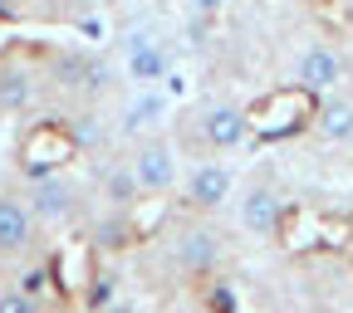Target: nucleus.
Returning <instances> with one entry per match:
<instances>
[{
    "instance_id": "obj_1",
    "label": "nucleus",
    "mask_w": 353,
    "mask_h": 313,
    "mask_svg": "<svg viewBox=\"0 0 353 313\" xmlns=\"http://www.w3.org/2000/svg\"><path fill=\"white\" fill-rule=\"evenodd\" d=\"M20 196L30 201L39 226H74V220L83 215V186L74 182L69 171H54V166L30 171V182H25Z\"/></svg>"
},
{
    "instance_id": "obj_2",
    "label": "nucleus",
    "mask_w": 353,
    "mask_h": 313,
    "mask_svg": "<svg viewBox=\"0 0 353 313\" xmlns=\"http://www.w3.org/2000/svg\"><path fill=\"white\" fill-rule=\"evenodd\" d=\"M128 166H132V176H138L143 196H172L176 186H182V152H176V142L167 138V132H152V138L132 142Z\"/></svg>"
},
{
    "instance_id": "obj_3",
    "label": "nucleus",
    "mask_w": 353,
    "mask_h": 313,
    "mask_svg": "<svg viewBox=\"0 0 353 313\" xmlns=\"http://www.w3.org/2000/svg\"><path fill=\"white\" fill-rule=\"evenodd\" d=\"M182 201L196 211V215H216L236 196V166L221 162V157H196L192 166H182Z\"/></svg>"
},
{
    "instance_id": "obj_4",
    "label": "nucleus",
    "mask_w": 353,
    "mask_h": 313,
    "mask_svg": "<svg viewBox=\"0 0 353 313\" xmlns=\"http://www.w3.org/2000/svg\"><path fill=\"white\" fill-rule=\"evenodd\" d=\"M50 78L59 88H69V94L99 103L108 88H113V64L94 50H54L50 54Z\"/></svg>"
},
{
    "instance_id": "obj_5",
    "label": "nucleus",
    "mask_w": 353,
    "mask_h": 313,
    "mask_svg": "<svg viewBox=\"0 0 353 313\" xmlns=\"http://www.w3.org/2000/svg\"><path fill=\"white\" fill-rule=\"evenodd\" d=\"M192 127H196L201 147L216 152V157H221V152H236V147L250 142V113H245L241 103H231V98H211V103H201L196 118H192Z\"/></svg>"
},
{
    "instance_id": "obj_6",
    "label": "nucleus",
    "mask_w": 353,
    "mask_h": 313,
    "mask_svg": "<svg viewBox=\"0 0 353 313\" xmlns=\"http://www.w3.org/2000/svg\"><path fill=\"white\" fill-rule=\"evenodd\" d=\"M167 113H172L167 88H128V98L118 103V118H113V138L143 142L152 132H162Z\"/></svg>"
},
{
    "instance_id": "obj_7",
    "label": "nucleus",
    "mask_w": 353,
    "mask_h": 313,
    "mask_svg": "<svg viewBox=\"0 0 353 313\" xmlns=\"http://www.w3.org/2000/svg\"><path fill=\"white\" fill-rule=\"evenodd\" d=\"M236 220H241V230L255 235V240L280 235V220H285V196H280V186L265 182V176L245 182L241 196H236Z\"/></svg>"
},
{
    "instance_id": "obj_8",
    "label": "nucleus",
    "mask_w": 353,
    "mask_h": 313,
    "mask_svg": "<svg viewBox=\"0 0 353 313\" xmlns=\"http://www.w3.org/2000/svg\"><path fill=\"white\" fill-rule=\"evenodd\" d=\"M294 83L304 88V94H314V98L339 94V83H343V54L334 50L329 39H309L304 50L294 54Z\"/></svg>"
},
{
    "instance_id": "obj_9",
    "label": "nucleus",
    "mask_w": 353,
    "mask_h": 313,
    "mask_svg": "<svg viewBox=\"0 0 353 313\" xmlns=\"http://www.w3.org/2000/svg\"><path fill=\"white\" fill-rule=\"evenodd\" d=\"M39 230H44V226L34 220L30 201H25L20 191H0V259L30 255L34 240H39Z\"/></svg>"
},
{
    "instance_id": "obj_10",
    "label": "nucleus",
    "mask_w": 353,
    "mask_h": 313,
    "mask_svg": "<svg viewBox=\"0 0 353 313\" xmlns=\"http://www.w3.org/2000/svg\"><path fill=\"white\" fill-rule=\"evenodd\" d=\"M172 264L182 274H211L221 264V235L201 220H187V226H176L172 235Z\"/></svg>"
},
{
    "instance_id": "obj_11",
    "label": "nucleus",
    "mask_w": 353,
    "mask_h": 313,
    "mask_svg": "<svg viewBox=\"0 0 353 313\" xmlns=\"http://www.w3.org/2000/svg\"><path fill=\"white\" fill-rule=\"evenodd\" d=\"M118 69H123L128 88H162V78H172V44L152 39L132 54H118Z\"/></svg>"
},
{
    "instance_id": "obj_12",
    "label": "nucleus",
    "mask_w": 353,
    "mask_h": 313,
    "mask_svg": "<svg viewBox=\"0 0 353 313\" xmlns=\"http://www.w3.org/2000/svg\"><path fill=\"white\" fill-rule=\"evenodd\" d=\"M94 182H99V201L108 211H132L143 201V186H138V176H132L128 157H113V162H99L94 171Z\"/></svg>"
},
{
    "instance_id": "obj_13",
    "label": "nucleus",
    "mask_w": 353,
    "mask_h": 313,
    "mask_svg": "<svg viewBox=\"0 0 353 313\" xmlns=\"http://www.w3.org/2000/svg\"><path fill=\"white\" fill-rule=\"evenodd\" d=\"M34 98H39V74L25 59H6V64H0V113H6V118L30 113Z\"/></svg>"
},
{
    "instance_id": "obj_14",
    "label": "nucleus",
    "mask_w": 353,
    "mask_h": 313,
    "mask_svg": "<svg viewBox=\"0 0 353 313\" xmlns=\"http://www.w3.org/2000/svg\"><path fill=\"white\" fill-rule=\"evenodd\" d=\"M314 132L324 142H348L353 138V98L343 94H329L314 103Z\"/></svg>"
},
{
    "instance_id": "obj_15",
    "label": "nucleus",
    "mask_w": 353,
    "mask_h": 313,
    "mask_svg": "<svg viewBox=\"0 0 353 313\" xmlns=\"http://www.w3.org/2000/svg\"><path fill=\"white\" fill-rule=\"evenodd\" d=\"M64 132H69V142H74L79 152H99V147L113 138V122H108L99 108H83V113H74V118L64 122Z\"/></svg>"
},
{
    "instance_id": "obj_16",
    "label": "nucleus",
    "mask_w": 353,
    "mask_h": 313,
    "mask_svg": "<svg viewBox=\"0 0 353 313\" xmlns=\"http://www.w3.org/2000/svg\"><path fill=\"white\" fill-rule=\"evenodd\" d=\"M94 245L99 250H123L128 245V211H108L103 220H94Z\"/></svg>"
},
{
    "instance_id": "obj_17",
    "label": "nucleus",
    "mask_w": 353,
    "mask_h": 313,
    "mask_svg": "<svg viewBox=\"0 0 353 313\" xmlns=\"http://www.w3.org/2000/svg\"><path fill=\"white\" fill-rule=\"evenodd\" d=\"M0 313H44V303L25 289H0Z\"/></svg>"
},
{
    "instance_id": "obj_18",
    "label": "nucleus",
    "mask_w": 353,
    "mask_h": 313,
    "mask_svg": "<svg viewBox=\"0 0 353 313\" xmlns=\"http://www.w3.org/2000/svg\"><path fill=\"white\" fill-rule=\"evenodd\" d=\"M182 34H187V44H192V50H206V39H211V20H201V15H187Z\"/></svg>"
},
{
    "instance_id": "obj_19",
    "label": "nucleus",
    "mask_w": 353,
    "mask_h": 313,
    "mask_svg": "<svg viewBox=\"0 0 353 313\" xmlns=\"http://www.w3.org/2000/svg\"><path fill=\"white\" fill-rule=\"evenodd\" d=\"M231 0H187V15H201V20H216L221 10H226Z\"/></svg>"
},
{
    "instance_id": "obj_20",
    "label": "nucleus",
    "mask_w": 353,
    "mask_h": 313,
    "mask_svg": "<svg viewBox=\"0 0 353 313\" xmlns=\"http://www.w3.org/2000/svg\"><path fill=\"white\" fill-rule=\"evenodd\" d=\"M94 313H148V308L132 303V299H113V303H103V308H94Z\"/></svg>"
},
{
    "instance_id": "obj_21",
    "label": "nucleus",
    "mask_w": 353,
    "mask_h": 313,
    "mask_svg": "<svg viewBox=\"0 0 353 313\" xmlns=\"http://www.w3.org/2000/svg\"><path fill=\"white\" fill-rule=\"evenodd\" d=\"M15 289H25V294H34V299H39V289H44V270H25V279H20Z\"/></svg>"
},
{
    "instance_id": "obj_22",
    "label": "nucleus",
    "mask_w": 353,
    "mask_h": 313,
    "mask_svg": "<svg viewBox=\"0 0 353 313\" xmlns=\"http://www.w3.org/2000/svg\"><path fill=\"white\" fill-rule=\"evenodd\" d=\"M25 10H34V0H0V15H6V20H15Z\"/></svg>"
},
{
    "instance_id": "obj_23",
    "label": "nucleus",
    "mask_w": 353,
    "mask_h": 313,
    "mask_svg": "<svg viewBox=\"0 0 353 313\" xmlns=\"http://www.w3.org/2000/svg\"><path fill=\"white\" fill-rule=\"evenodd\" d=\"M348 147H353V138H348Z\"/></svg>"
},
{
    "instance_id": "obj_24",
    "label": "nucleus",
    "mask_w": 353,
    "mask_h": 313,
    "mask_svg": "<svg viewBox=\"0 0 353 313\" xmlns=\"http://www.w3.org/2000/svg\"><path fill=\"white\" fill-rule=\"evenodd\" d=\"M348 313H353V308H348Z\"/></svg>"
}]
</instances>
